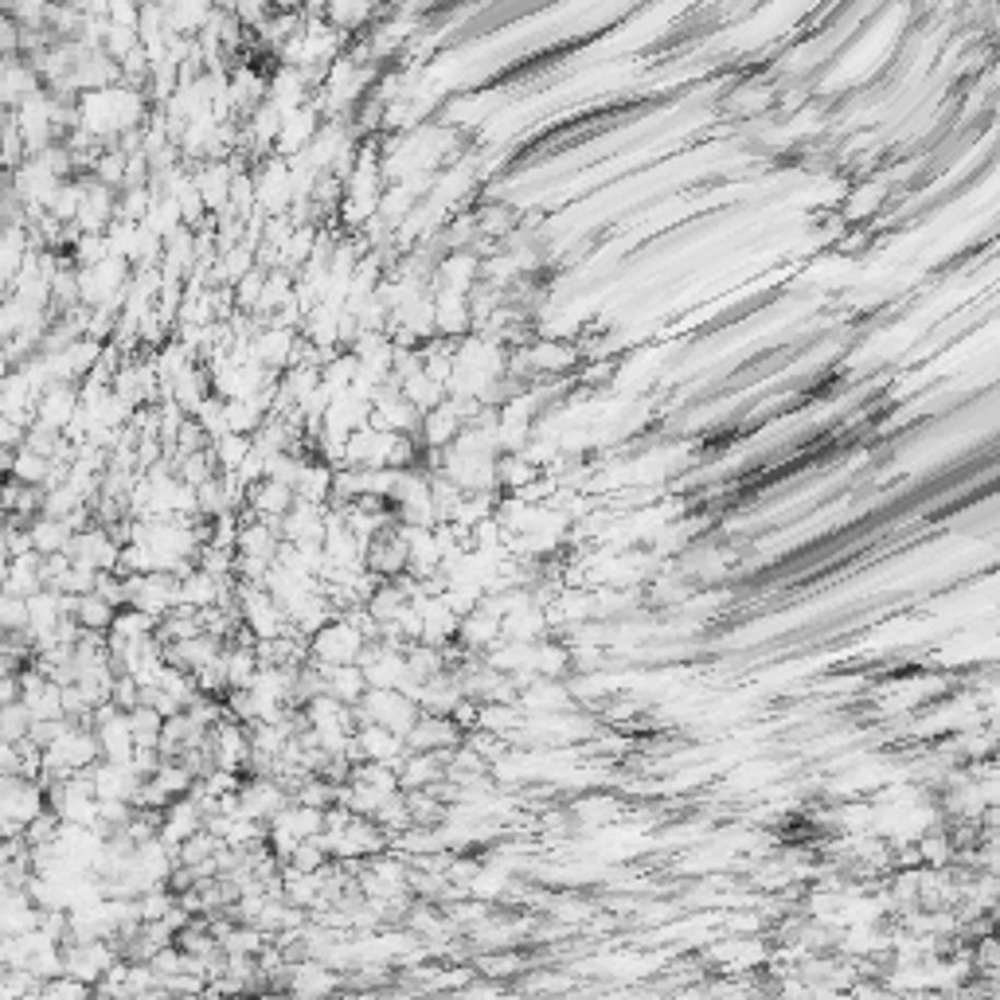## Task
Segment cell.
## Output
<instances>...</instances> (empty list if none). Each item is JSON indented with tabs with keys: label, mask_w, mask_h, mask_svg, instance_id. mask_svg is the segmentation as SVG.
Returning a JSON list of instances; mask_svg holds the SVG:
<instances>
[{
	"label": "cell",
	"mask_w": 1000,
	"mask_h": 1000,
	"mask_svg": "<svg viewBox=\"0 0 1000 1000\" xmlns=\"http://www.w3.org/2000/svg\"><path fill=\"white\" fill-rule=\"evenodd\" d=\"M368 646H372V641L360 633V626H356L348 614H337V618L325 621V626L310 637V661H317V664H356L360 656H364Z\"/></svg>",
	"instance_id": "obj_1"
},
{
	"label": "cell",
	"mask_w": 1000,
	"mask_h": 1000,
	"mask_svg": "<svg viewBox=\"0 0 1000 1000\" xmlns=\"http://www.w3.org/2000/svg\"><path fill=\"white\" fill-rule=\"evenodd\" d=\"M317 673H321V691H328L333 700L348 704V708H356V704L364 700V691L372 688L364 668H360V661L356 664H317Z\"/></svg>",
	"instance_id": "obj_2"
},
{
	"label": "cell",
	"mask_w": 1000,
	"mask_h": 1000,
	"mask_svg": "<svg viewBox=\"0 0 1000 1000\" xmlns=\"http://www.w3.org/2000/svg\"><path fill=\"white\" fill-rule=\"evenodd\" d=\"M293 500H298L293 485L274 481V477H263V481L251 485V492H246V509L255 512V516H263V520H274V524H282L286 512L293 509Z\"/></svg>",
	"instance_id": "obj_3"
},
{
	"label": "cell",
	"mask_w": 1000,
	"mask_h": 1000,
	"mask_svg": "<svg viewBox=\"0 0 1000 1000\" xmlns=\"http://www.w3.org/2000/svg\"><path fill=\"white\" fill-rule=\"evenodd\" d=\"M44 555L39 551H24L12 555L9 571H4V594H16V598H32L36 591H44Z\"/></svg>",
	"instance_id": "obj_4"
},
{
	"label": "cell",
	"mask_w": 1000,
	"mask_h": 1000,
	"mask_svg": "<svg viewBox=\"0 0 1000 1000\" xmlns=\"http://www.w3.org/2000/svg\"><path fill=\"white\" fill-rule=\"evenodd\" d=\"M71 618L79 621L86 633H109V629H114V621H118V606H114L109 598H102L98 591L74 594Z\"/></svg>",
	"instance_id": "obj_5"
}]
</instances>
